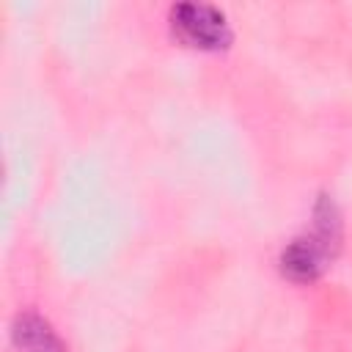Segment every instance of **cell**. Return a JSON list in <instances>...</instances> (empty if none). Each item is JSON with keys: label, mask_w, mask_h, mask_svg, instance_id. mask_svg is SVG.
<instances>
[{"label": "cell", "mask_w": 352, "mask_h": 352, "mask_svg": "<svg viewBox=\"0 0 352 352\" xmlns=\"http://www.w3.org/2000/svg\"><path fill=\"white\" fill-rule=\"evenodd\" d=\"M341 242V217L336 204L322 195L314 209V231L297 236L280 253V270L292 280H314L324 270V264L336 256Z\"/></svg>", "instance_id": "obj_1"}, {"label": "cell", "mask_w": 352, "mask_h": 352, "mask_svg": "<svg viewBox=\"0 0 352 352\" xmlns=\"http://www.w3.org/2000/svg\"><path fill=\"white\" fill-rule=\"evenodd\" d=\"M170 28L184 44L201 50H220L231 41L226 14L209 3H176L170 8Z\"/></svg>", "instance_id": "obj_2"}, {"label": "cell", "mask_w": 352, "mask_h": 352, "mask_svg": "<svg viewBox=\"0 0 352 352\" xmlns=\"http://www.w3.org/2000/svg\"><path fill=\"white\" fill-rule=\"evenodd\" d=\"M11 338L19 352H66L58 336L52 333V327L36 314L16 316L11 327Z\"/></svg>", "instance_id": "obj_3"}]
</instances>
